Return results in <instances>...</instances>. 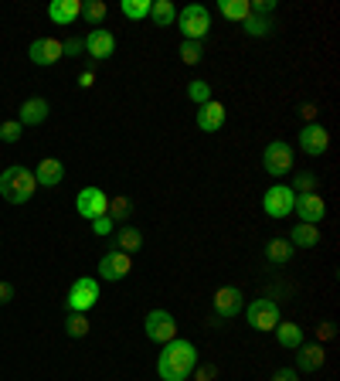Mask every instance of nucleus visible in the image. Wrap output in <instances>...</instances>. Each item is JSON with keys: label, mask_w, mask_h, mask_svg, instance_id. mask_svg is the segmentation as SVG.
Segmentation results:
<instances>
[{"label": "nucleus", "mask_w": 340, "mask_h": 381, "mask_svg": "<svg viewBox=\"0 0 340 381\" xmlns=\"http://www.w3.org/2000/svg\"><path fill=\"white\" fill-rule=\"evenodd\" d=\"M198 367V348L191 340H170L156 354V375L160 381H191V371Z\"/></svg>", "instance_id": "obj_1"}, {"label": "nucleus", "mask_w": 340, "mask_h": 381, "mask_svg": "<svg viewBox=\"0 0 340 381\" xmlns=\"http://www.w3.org/2000/svg\"><path fill=\"white\" fill-rule=\"evenodd\" d=\"M38 191V181H34V170L28 167H7L0 174V198L11 201V204H28Z\"/></svg>", "instance_id": "obj_2"}, {"label": "nucleus", "mask_w": 340, "mask_h": 381, "mask_svg": "<svg viewBox=\"0 0 340 381\" xmlns=\"http://www.w3.org/2000/svg\"><path fill=\"white\" fill-rule=\"evenodd\" d=\"M177 28L184 34V41H204L211 31V14L204 4H187L184 11H177Z\"/></svg>", "instance_id": "obj_3"}, {"label": "nucleus", "mask_w": 340, "mask_h": 381, "mask_svg": "<svg viewBox=\"0 0 340 381\" xmlns=\"http://www.w3.org/2000/svg\"><path fill=\"white\" fill-rule=\"evenodd\" d=\"M65 303H68V313H89V310L99 303V279H92V276L75 279Z\"/></svg>", "instance_id": "obj_4"}, {"label": "nucleus", "mask_w": 340, "mask_h": 381, "mask_svg": "<svg viewBox=\"0 0 340 381\" xmlns=\"http://www.w3.org/2000/svg\"><path fill=\"white\" fill-rule=\"evenodd\" d=\"M245 320L252 330H276L279 323V306L276 300H269V296H262V300H252V303L245 306Z\"/></svg>", "instance_id": "obj_5"}, {"label": "nucleus", "mask_w": 340, "mask_h": 381, "mask_svg": "<svg viewBox=\"0 0 340 381\" xmlns=\"http://www.w3.org/2000/svg\"><path fill=\"white\" fill-rule=\"evenodd\" d=\"M143 330H147V337L154 340V344H170V340H177V320L170 317L167 310H150L147 313V320H143Z\"/></svg>", "instance_id": "obj_6"}, {"label": "nucleus", "mask_w": 340, "mask_h": 381, "mask_svg": "<svg viewBox=\"0 0 340 381\" xmlns=\"http://www.w3.org/2000/svg\"><path fill=\"white\" fill-rule=\"evenodd\" d=\"M262 167H265L269 177H286V174L293 170V150H289V143L272 140L262 153Z\"/></svg>", "instance_id": "obj_7"}, {"label": "nucleus", "mask_w": 340, "mask_h": 381, "mask_svg": "<svg viewBox=\"0 0 340 381\" xmlns=\"http://www.w3.org/2000/svg\"><path fill=\"white\" fill-rule=\"evenodd\" d=\"M293 201H296V194L289 184H272L262 194V208L269 218H289V214H293Z\"/></svg>", "instance_id": "obj_8"}, {"label": "nucleus", "mask_w": 340, "mask_h": 381, "mask_svg": "<svg viewBox=\"0 0 340 381\" xmlns=\"http://www.w3.org/2000/svg\"><path fill=\"white\" fill-rule=\"evenodd\" d=\"M75 212L82 214V218H89V221H92V218H102V214L109 212V194L102 187H92V184L82 187L75 198Z\"/></svg>", "instance_id": "obj_9"}, {"label": "nucleus", "mask_w": 340, "mask_h": 381, "mask_svg": "<svg viewBox=\"0 0 340 381\" xmlns=\"http://www.w3.org/2000/svg\"><path fill=\"white\" fill-rule=\"evenodd\" d=\"M133 273V256H126L119 249H109L106 256L99 259V276L106 279V283H119L126 276Z\"/></svg>", "instance_id": "obj_10"}, {"label": "nucleus", "mask_w": 340, "mask_h": 381, "mask_svg": "<svg viewBox=\"0 0 340 381\" xmlns=\"http://www.w3.org/2000/svg\"><path fill=\"white\" fill-rule=\"evenodd\" d=\"M242 290L238 286H218L215 296H211V306H215V317L218 320H232L242 313Z\"/></svg>", "instance_id": "obj_11"}, {"label": "nucleus", "mask_w": 340, "mask_h": 381, "mask_svg": "<svg viewBox=\"0 0 340 381\" xmlns=\"http://www.w3.org/2000/svg\"><path fill=\"white\" fill-rule=\"evenodd\" d=\"M326 147H330V133H326L320 122H307V126L299 130V150L307 153V157H324Z\"/></svg>", "instance_id": "obj_12"}, {"label": "nucleus", "mask_w": 340, "mask_h": 381, "mask_svg": "<svg viewBox=\"0 0 340 381\" xmlns=\"http://www.w3.org/2000/svg\"><path fill=\"white\" fill-rule=\"evenodd\" d=\"M296 214H299V221H307V225H320L326 218V201L313 191V194H296L293 201Z\"/></svg>", "instance_id": "obj_13"}, {"label": "nucleus", "mask_w": 340, "mask_h": 381, "mask_svg": "<svg viewBox=\"0 0 340 381\" xmlns=\"http://www.w3.org/2000/svg\"><path fill=\"white\" fill-rule=\"evenodd\" d=\"M82 41H85V51L92 55V61H106L116 55V38H112L106 28H92Z\"/></svg>", "instance_id": "obj_14"}, {"label": "nucleus", "mask_w": 340, "mask_h": 381, "mask_svg": "<svg viewBox=\"0 0 340 381\" xmlns=\"http://www.w3.org/2000/svg\"><path fill=\"white\" fill-rule=\"evenodd\" d=\"M28 58H31L34 65H58V61L65 58L62 41H58V38H38V41L28 48Z\"/></svg>", "instance_id": "obj_15"}, {"label": "nucleus", "mask_w": 340, "mask_h": 381, "mask_svg": "<svg viewBox=\"0 0 340 381\" xmlns=\"http://www.w3.org/2000/svg\"><path fill=\"white\" fill-rule=\"evenodd\" d=\"M48 113H51V106H48L45 95H31V99L21 103V116H17V122H21V126H41V122L48 120Z\"/></svg>", "instance_id": "obj_16"}, {"label": "nucleus", "mask_w": 340, "mask_h": 381, "mask_svg": "<svg viewBox=\"0 0 340 381\" xmlns=\"http://www.w3.org/2000/svg\"><path fill=\"white\" fill-rule=\"evenodd\" d=\"M225 126V106L218 99H208L204 106H198V130L201 133H218Z\"/></svg>", "instance_id": "obj_17"}, {"label": "nucleus", "mask_w": 340, "mask_h": 381, "mask_svg": "<svg viewBox=\"0 0 340 381\" xmlns=\"http://www.w3.org/2000/svg\"><path fill=\"white\" fill-rule=\"evenodd\" d=\"M34 181H38V187H58V184L65 181V164L55 160V157H45V160L34 167Z\"/></svg>", "instance_id": "obj_18"}, {"label": "nucleus", "mask_w": 340, "mask_h": 381, "mask_svg": "<svg viewBox=\"0 0 340 381\" xmlns=\"http://www.w3.org/2000/svg\"><path fill=\"white\" fill-rule=\"evenodd\" d=\"M326 365V351H324V344H299L296 348V367L299 371H320V367Z\"/></svg>", "instance_id": "obj_19"}, {"label": "nucleus", "mask_w": 340, "mask_h": 381, "mask_svg": "<svg viewBox=\"0 0 340 381\" xmlns=\"http://www.w3.org/2000/svg\"><path fill=\"white\" fill-rule=\"evenodd\" d=\"M48 17L55 21V24H75L78 17H82V0H55L51 7H48Z\"/></svg>", "instance_id": "obj_20"}, {"label": "nucleus", "mask_w": 340, "mask_h": 381, "mask_svg": "<svg viewBox=\"0 0 340 381\" xmlns=\"http://www.w3.org/2000/svg\"><path fill=\"white\" fill-rule=\"evenodd\" d=\"M289 245H299V249H313V245H320V229L317 225H307V221H296L293 231H289Z\"/></svg>", "instance_id": "obj_21"}, {"label": "nucleus", "mask_w": 340, "mask_h": 381, "mask_svg": "<svg viewBox=\"0 0 340 381\" xmlns=\"http://www.w3.org/2000/svg\"><path fill=\"white\" fill-rule=\"evenodd\" d=\"M276 340L286 348V351H296V348L303 344V327H299V323H293V320H286V323L279 320L276 323Z\"/></svg>", "instance_id": "obj_22"}, {"label": "nucleus", "mask_w": 340, "mask_h": 381, "mask_svg": "<svg viewBox=\"0 0 340 381\" xmlns=\"http://www.w3.org/2000/svg\"><path fill=\"white\" fill-rule=\"evenodd\" d=\"M116 249H119V252H126V256L139 252V249H143V231L133 229V225H123V229L116 231Z\"/></svg>", "instance_id": "obj_23"}, {"label": "nucleus", "mask_w": 340, "mask_h": 381, "mask_svg": "<svg viewBox=\"0 0 340 381\" xmlns=\"http://www.w3.org/2000/svg\"><path fill=\"white\" fill-rule=\"evenodd\" d=\"M265 259L272 262V266H286V262L293 259V245H289V239H272V242H265Z\"/></svg>", "instance_id": "obj_24"}, {"label": "nucleus", "mask_w": 340, "mask_h": 381, "mask_svg": "<svg viewBox=\"0 0 340 381\" xmlns=\"http://www.w3.org/2000/svg\"><path fill=\"white\" fill-rule=\"evenodd\" d=\"M150 21L156 28H170V24H177V7L170 0H156V4H150Z\"/></svg>", "instance_id": "obj_25"}, {"label": "nucleus", "mask_w": 340, "mask_h": 381, "mask_svg": "<svg viewBox=\"0 0 340 381\" xmlns=\"http://www.w3.org/2000/svg\"><path fill=\"white\" fill-rule=\"evenodd\" d=\"M109 218H112V225H129V214H133V201L123 198V194H116V198H109Z\"/></svg>", "instance_id": "obj_26"}, {"label": "nucleus", "mask_w": 340, "mask_h": 381, "mask_svg": "<svg viewBox=\"0 0 340 381\" xmlns=\"http://www.w3.org/2000/svg\"><path fill=\"white\" fill-rule=\"evenodd\" d=\"M242 31H245V34H252V38H269V34L276 31V24H272V17L248 14L245 21H242Z\"/></svg>", "instance_id": "obj_27"}, {"label": "nucleus", "mask_w": 340, "mask_h": 381, "mask_svg": "<svg viewBox=\"0 0 340 381\" xmlns=\"http://www.w3.org/2000/svg\"><path fill=\"white\" fill-rule=\"evenodd\" d=\"M92 330V323L85 313H68V320H65V334L72 337V340H82V337H89Z\"/></svg>", "instance_id": "obj_28"}, {"label": "nucleus", "mask_w": 340, "mask_h": 381, "mask_svg": "<svg viewBox=\"0 0 340 381\" xmlns=\"http://www.w3.org/2000/svg\"><path fill=\"white\" fill-rule=\"evenodd\" d=\"M106 14H109L106 0H85V4H82V17H85L92 28H99V24L106 21Z\"/></svg>", "instance_id": "obj_29"}, {"label": "nucleus", "mask_w": 340, "mask_h": 381, "mask_svg": "<svg viewBox=\"0 0 340 381\" xmlns=\"http://www.w3.org/2000/svg\"><path fill=\"white\" fill-rule=\"evenodd\" d=\"M218 7H221V14L228 17V21H235V24H242V21L252 14V11H248V0H221Z\"/></svg>", "instance_id": "obj_30"}, {"label": "nucleus", "mask_w": 340, "mask_h": 381, "mask_svg": "<svg viewBox=\"0 0 340 381\" xmlns=\"http://www.w3.org/2000/svg\"><path fill=\"white\" fill-rule=\"evenodd\" d=\"M313 191H320V177L309 170H299L293 177V194H313Z\"/></svg>", "instance_id": "obj_31"}, {"label": "nucleus", "mask_w": 340, "mask_h": 381, "mask_svg": "<svg viewBox=\"0 0 340 381\" xmlns=\"http://www.w3.org/2000/svg\"><path fill=\"white\" fill-rule=\"evenodd\" d=\"M119 11H123L129 21H143V17H150V0H123Z\"/></svg>", "instance_id": "obj_32"}, {"label": "nucleus", "mask_w": 340, "mask_h": 381, "mask_svg": "<svg viewBox=\"0 0 340 381\" xmlns=\"http://www.w3.org/2000/svg\"><path fill=\"white\" fill-rule=\"evenodd\" d=\"M187 99H191L194 106H204V103L211 99V85H208L204 78H194V82L187 85Z\"/></svg>", "instance_id": "obj_33"}, {"label": "nucleus", "mask_w": 340, "mask_h": 381, "mask_svg": "<svg viewBox=\"0 0 340 381\" xmlns=\"http://www.w3.org/2000/svg\"><path fill=\"white\" fill-rule=\"evenodd\" d=\"M177 55H181L184 65H198L204 55V48H201V41H181V51H177Z\"/></svg>", "instance_id": "obj_34"}, {"label": "nucleus", "mask_w": 340, "mask_h": 381, "mask_svg": "<svg viewBox=\"0 0 340 381\" xmlns=\"http://www.w3.org/2000/svg\"><path fill=\"white\" fill-rule=\"evenodd\" d=\"M21 130H24V126L17 120H4L0 122V140H4V143H17V140H21Z\"/></svg>", "instance_id": "obj_35"}, {"label": "nucleus", "mask_w": 340, "mask_h": 381, "mask_svg": "<svg viewBox=\"0 0 340 381\" xmlns=\"http://www.w3.org/2000/svg\"><path fill=\"white\" fill-rule=\"evenodd\" d=\"M248 11L259 14V17H269L276 11V0H248Z\"/></svg>", "instance_id": "obj_36"}, {"label": "nucleus", "mask_w": 340, "mask_h": 381, "mask_svg": "<svg viewBox=\"0 0 340 381\" xmlns=\"http://www.w3.org/2000/svg\"><path fill=\"white\" fill-rule=\"evenodd\" d=\"M112 229H116V225H112V218H109V214H102V218H92V231L99 235V239L112 235Z\"/></svg>", "instance_id": "obj_37"}, {"label": "nucleus", "mask_w": 340, "mask_h": 381, "mask_svg": "<svg viewBox=\"0 0 340 381\" xmlns=\"http://www.w3.org/2000/svg\"><path fill=\"white\" fill-rule=\"evenodd\" d=\"M191 378H194V381H215L218 378V367L215 365H198L194 371H191Z\"/></svg>", "instance_id": "obj_38"}, {"label": "nucleus", "mask_w": 340, "mask_h": 381, "mask_svg": "<svg viewBox=\"0 0 340 381\" xmlns=\"http://www.w3.org/2000/svg\"><path fill=\"white\" fill-rule=\"evenodd\" d=\"M62 51L68 55V58H75V55H82V51H85V41H82V38H65Z\"/></svg>", "instance_id": "obj_39"}, {"label": "nucleus", "mask_w": 340, "mask_h": 381, "mask_svg": "<svg viewBox=\"0 0 340 381\" xmlns=\"http://www.w3.org/2000/svg\"><path fill=\"white\" fill-rule=\"evenodd\" d=\"M334 337H337V327H334L330 320H324L320 327H317V344H324V340H334Z\"/></svg>", "instance_id": "obj_40"}, {"label": "nucleus", "mask_w": 340, "mask_h": 381, "mask_svg": "<svg viewBox=\"0 0 340 381\" xmlns=\"http://www.w3.org/2000/svg\"><path fill=\"white\" fill-rule=\"evenodd\" d=\"M299 116H303L307 122H317V116H320V106H317V103H303V106H299Z\"/></svg>", "instance_id": "obj_41"}, {"label": "nucleus", "mask_w": 340, "mask_h": 381, "mask_svg": "<svg viewBox=\"0 0 340 381\" xmlns=\"http://www.w3.org/2000/svg\"><path fill=\"white\" fill-rule=\"evenodd\" d=\"M272 381H299V375H296L293 367H279L276 375H272Z\"/></svg>", "instance_id": "obj_42"}, {"label": "nucleus", "mask_w": 340, "mask_h": 381, "mask_svg": "<svg viewBox=\"0 0 340 381\" xmlns=\"http://www.w3.org/2000/svg\"><path fill=\"white\" fill-rule=\"evenodd\" d=\"M92 85H95V72L92 68H85V72L78 75V89H92Z\"/></svg>", "instance_id": "obj_43"}, {"label": "nucleus", "mask_w": 340, "mask_h": 381, "mask_svg": "<svg viewBox=\"0 0 340 381\" xmlns=\"http://www.w3.org/2000/svg\"><path fill=\"white\" fill-rule=\"evenodd\" d=\"M14 300V283H0V306Z\"/></svg>", "instance_id": "obj_44"}]
</instances>
